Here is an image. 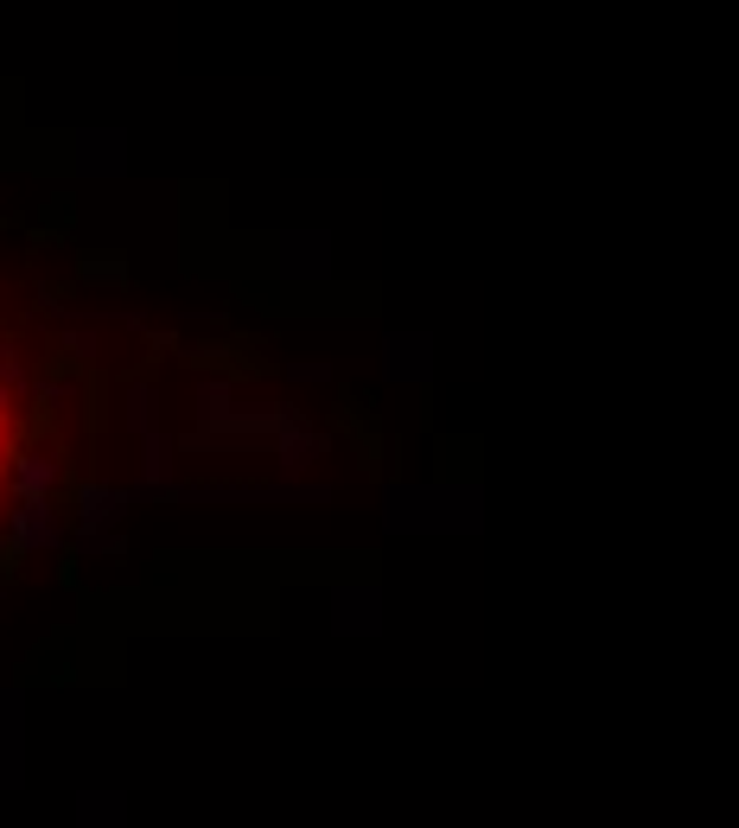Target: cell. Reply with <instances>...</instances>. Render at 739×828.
<instances>
[{"label": "cell", "instance_id": "obj_1", "mask_svg": "<svg viewBox=\"0 0 739 828\" xmlns=\"http://www.w3.org/2000/svg\"><path fill=\"white\" fill-rule=\"evenodd\" d=\"M325 459H376L338 376L0 204V612L115 555L147 510L281 491Z\"/></svg>", "mask_w": 739, "mask_h": 828}]
</instances>
